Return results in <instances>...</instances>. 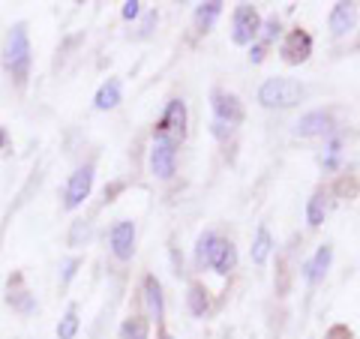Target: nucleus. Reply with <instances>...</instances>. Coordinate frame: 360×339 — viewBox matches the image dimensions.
<instances>
[{
    "mask_svg": "<svg viewBox=\"0 0 360 339\" xmlns=\"http://www.w3.org/2000/svg\"><path fill=\"white\" fill-rule=\"evenodd\" d=\"M264 42H274L276 37H279V18H270V21H264Z\"/></svg>",
    "mask_w": 360,
    "mask_h": 339,
    "instance_id": "a878e982",
    "label": "nucleus"
},
{
    "mask_svg": "<svg viewBox=\"0 0 360 339\" xmlns=\"http://www.w3.org/2000/svg\"><path fill=\"white\" fill-rule=\"evenodd\" d=\"M222 6L225 4H219V0H207V4L195 6V27H198V33H207L213 27V21L222 15Z\"/></svg>",
    "mask_w": 360,
    "mask_h": 339,
    "instance_id": "f3484780",
    "label": "nucleus"
},
{
    "mask_svg": "<svg viewBox=\"0 0 360 339\" xmlns=\"http://www.w3.org/2000/svg\"><path fill=\"white\" fill-rule=\"evenodd\" d=\"M160 339H174V336L168 333V331H160Z\"/></svg>",
    "mask_w": 360,
    "mask_h": 339,
    "instance_id": "c756f323",
    "label": "nucleus"
},
{
    "mask_svg": "<svg viewBox=\"0 0 360 339\" xmlns=\"http://www.w3.org/2000/svg\"><path fill=\"white\" fill-rule=\"evenodd\" d=\"M120 189H123V184H111V186H105V201H111V198H115Z\"/></svg>",
    "mask_w": 360,
    "mask_h": 339,
    "instance_id": "cd10ccee",
    "label": "nucleus"
},
{
    "mask_svg": "<svg viewBox=\"0 0 360 339\" xmlns=\"http://www.w3.org/2000/svg\"><path fill=\"white\" fill-rule=\"evenodd\" d=\"M262 30V15L252 4H240L231 15V39L234 45H252Z\"/></svg>",
    "mask_w": 360,
    "mask_h": 339,
    "instance_id": "423d86ee",
    "label": "nucleus"
},
{
    "mask_svg": "<svg viewBox=\"0 0 360 339\" xmlns=\"http://www.w3.org/2000/svg\"><path fill=\"white\" fill-rule=\"evenodd\" d=\"M6 307L13 312H18V315H33L37 312V298L25 288V276L21 274H13L9 282H6Z\"/></svg>",
    "mask_w": 360,
    "mask_h": 339,
    "instance_id": "9d476101",
    "label": "nucleus"
},
{
    "mask_svg": "<svg viewBox=\"0 0 360 339\" xmlns=\"http://www.w3.org/2000/svg\"><path fill=\"white\" fill-rule=\"evenodd\" d=\"M186 303H189V312L201 319V315L207 312V288L201 286V282H193L189 291H186Z\"/></svg>",
    "mask_w": 360,
    "mask_h": 339,
    "instance_id": "412c9836",
    "label": "nucleus"
},
{
    "mask_svg": "<svg viewBox=\"0 0 360 339\" xmlns=\"http://www.w3.org/2000/svg\"><path fill=\"white\" fill-rule=\"evenodd\" d=\"M328 339H333V336H328Z\"/></svg>",
    "mask_w": 360,
    "mask_h": 339,
    "instance_id": "7c9ffc66",
    "label": "nucleus"
},
{
    "mask_svg": "<svg viewBox=\"0 0 360 339\" xmlns=\"http://www.w3.org/2000/svg\"><path fill=\"white\" fill-rule=\"evenodd\" d=\"M270 250H274V237H270V231L262 225V229L255 231V241H252V262L255 264H264Z\"/></svg>",
    "mask_w": 360,
    "mask_h": 339,
    "instance_id": "aec40b11",
    "label": "nucleus"
},
{
    "mask_svg": "<svg viewBox=\"0 0 360 339\" xmlns=\"http://www.w3.org/2000/svg\"><path fill=\"white\" fill-rule=\"evenodd\" d=\"M330 258H333V250L324 243L321 250L307 262V267H303V276H307V282H312V286H315V282H321L324 274H328V267H330Z\"/></svg>",
    "mask_w": 360,
    "mask_h": 339,
    "instance_id": "dca6fc26",
    "label": "nucleus"
},
{
    "mask_svg": "<svg viewBox=\"0 0 360 339\" xmlns=\"http://www.w3.org/2000/svg\"><path fill=\"white\" fill-rule=\"evenodd\" d=\"M6 141H9V135H6V129H4V127H0V151L6 148Z\"/></svg>",
    "mask_w": 360,
    "mask_h": 339,
    "instance_id": "c85d7f7f",
    "label": "nucleus"
},
{
    "mask_svg": "<svg viewBox=\"0 0 360 339\" xmlns=\"http://www.w3.org/2000/svg\"><path fill=\"white\" fill-rule=\"evenodd\" d=\"M141 298H144V307H148V319H153L160 324L162 315H165V298H162V282L153 274H148L141 279Z\"/></svg>",
    "mask_w": 360,
    "mask_h": 339,
    "instance_id": "f8f14e48",
    "label": "nucleus"
},
{
    "mask_svg": "<svg viewBox=\"0 0 360 339\" xmlns=\"http://www.w3.org/2000/svg\"><path fill=\"white\" fill-rule=\"evenodd\" d=\"M90 219H75L70 225V234H66V246H72V250H78V246H84L90 241Z\"/></svg>",
    "mask_w": 360,
    "mask_h": 339,
    "instance_id": "4be33fe9",
    "label": "nucleus"
},
{
    "mask_svg": "<svg viewBox=\"0 0 360 339\" xmlns=\"http://www.w3.org/2000/svg\"><path fill=\"white\" fill-rule=\"evenodd\" d=\"M336 160H340V141H330V148H328V160H324V168H333Z\"/></svg>",
    "mask_w": 360,
    "mask_h": 339,
    "instance_id": "bb28decb",
    "label": "nucleus"
},
{
    "mask_svg": "<svg viewBox=\"0 0 360 339\" xmlns=\"http://www.w3.org/2000/svg\"><path fill=\"white\" fill-rule=\"evenodd\" d=\"M150 172L160 180H172L177 172V144L168 139H153L150 144Z\"/></svg>",
    "mask_w": 360,
    "mask_h": 339,
    "instance_id": "0eeeda50",
    "label": "nucleus"
},
{
    "mask_svg": "<svg viewBox=\"0 0 360 339\" xmlns=\"http://www.w3.org/2000/svg\"><path fill=\"white\" fill-rule=\"evenodd\" d=\"M78 267H82V258L72 255V258H66V262L60 264V288H70V282L75 279L78 274Z\"/></svg>",
    "mask_w": 360,
    "mask_h": 339,
    "instance_id": "b1692460",
    "label": "nucleus"
},
{
    "mask_svg": "<svg viewBox=\"0 0 360 339\" xmlns=\"http://www.w3.org/2000/svg\"><path fill=\"white\" fill-rule=\"evenodd\" d=\"M150 331H148V319L144 315H129L127 321L120 324V339H148Z\"/></svg>",
    "mask_w": 360,
    "mask_h": 339,
    "instance_id": "a211bd4d",
    "label": "nucleus"
},
{
    "mask_svg": "<svg viewBox=\"0 0 360 339\" xmlns=\"http://www.w3.org/2000/svg\"><path fill=\"white\" fill-rule=\"evenodd\" d=\"M357 25V6L354 4H336L330 9V33L336 39L345 37V33H352Z\"/></svg>",
    "mask_w": 360,
    "mask_h": 339,
    "instance_id": "4468645a",
    "label": "nucleus"
},
{
    "mask_svg": "<svg viewBox=\"0 0 360 339\" xmlns=\"http://www.w3.org/2000/svg\"><path fill=\"white\" fill-rule=\"evenodd\" d=\"M303 96H307V87L295 82V78H283V75L267 78V82L258 87V103L264 108H279V111L295 108Z\"/></svg>",
    "mask_w": 360,
    "mask_h": 339,
    "instance_id": "7ed1b4c3",
    "label": "nucleus"
},
{
    "mask_svg": "<svg viewBox=\"0 0 360 339\" xmlns=\"http://www.w3.org/2000/svg\"><path fill=\"white\" fill-rule=\"evenodd\" d=\"M141 0H127V4H123V9H120V15H123V21H135L141 15Z\"/></svg>",
    "mask_w": 360,
    "mask_h": 339,
    "instance_id": "393cba45",
    "label": "nucleus"
},
{
    "mask_svg": "<svg viewBox=\"0 0 360 339\" xmlns=\"http://www.w3.org/2000/svg\"><path fill=\"white\" fill-rule=\"evenodd\" d=\"M195 262H198V267H213L217 274L225 276L238 264V250H234L231 241L207 231V234H201L195 243Z\"/></svg>",
    "mask_w": 360,
    "mask_h": 339,
    "instance_id": "f03ea898",
    "label": "nucleus"
},
{
    "mask_svg": "<svg viewBox=\"0 0 360 339\" xmlns=\"http://www.w3.org/2000/svg\"><path fill=\"white\" fill-rule=\"evenodd\" d=\"M279 54H283V60L291 63V66H300V63H307L309 60V54H312V37L307 30H291L285 42L279 45Z\"/></svg>",
    "mask_w": 360,
    "mask_h": 339,
    "instance_id": "1a4fd4ad",
    "label": "nucleus"
},
{
    "mask_svg": "<svg viewBox=\"0 0 360 339\" xmlns=\"http://www.w3.org/2000/svg\"><path fill=\"white\" fill-rule=\"evenodd\" d=\"M78 327H82V319H78V307L70 303V309L63 312V319L58 321V339H75Z\"/></svg>",
    "mask_w": 360,
    "mask_h": 339,
    "instance_id": "6ab92c4d",
    "label": "nucleus"
},
{
    "mask_svg": "<svg viewBox=\"0 0 360 339\" xmlns=\"http://www.w3.org/2000/svg\"><path fill=\"white\" fill-rule=\"evenodd\" d=\"M328 132H333V117L328 111H309L297 123V135H303V139H315V135H328Z\"/></svg>",
    "mask_w": 360,
    "mask_h": 339,
    "instance_id": "ddd939ff",
    "label": "nucleus"
},
{
    "mask_svg": "<svg viewBox=\"0 0 360 339\" xmlns=\"http://www.w3.org/2000/svg\"><path fill=\"white\" fill-rule=\"evenodd\" d=\"M108 246H111V255L117 262H129L135 255V222L129 219H117L108 231Z\"/></svg>",
    "mask_w": 360,
    "mask_h": 339,
    "instance_id": "6e6552de",
    "label": "nucleus"
},
{
    "mask_svg": "<svg viewBox=\"0 0 360 339\" xmlns=\"http://www.w3.org/2000/svg\"><path fill=\"white\" fill-rule=\"evenodd\" d=\"M94 177H96V168L94 162H87V165H78L75 172L66 177V184H63V210H75V207H82L87 196H90V189H94Z\"/></svg>",
    "mask_w": 360,
    "mask_h": 339,
    "instance_id": "20e7f679",
    "label": "nucleus"
},
{
    "mask_svg": "<svg viewBox=\"0 0 360 339\" xmlns=\"http://www.w3.org/2000/svg\"><path fill=\"white\" fill-rule=\"evenodd\" d=\"M324 213H328V201H324V192H315L307 205V222L309 225H321L324 222Z\"/></svg>",
    "mask_w": 360,
    "mask_h": 339,
    "instance_id": "5701e85b",
    "label": "nucleus"
},
{
    "mask_svg": "<svg viewBox=\"0 0 360 339\" xmlns=\"http://www.w3.org/2000/svg\"><path fill=\"white\" fill-rule=\"evenodd\" d=\"M120 99H123L120 82H117V78H108V82L99 84V90L94 94V108L96 111H111V108L120 105Z\"/></svg>",
    "mask_w": 360,
    "mask_h": 339,
    "instance_id": "2eb2a0df",
    "label": "nucleus"
},
{
    "mask_svg": "<svg viewBox=\"0 0 360 339\" xmlns=\"http://www.w3.org/2000/svg\"><path fill=\"white\" fill-rule=\"evenodd\" d=\"M30 66H33V51H30L27 21H15L4 39V70L15 82V87H27Z\"/></svg>",
    "mask_w": 360,
    "mask_h": 339,
    "instance_id": "f257e3e1",
    "label": "nucleus"
},
{
    "mask_svg": "<svg viewBox=\"0 0 360 339\" xmlns=\"http://www.w3.org/2000/svg\"><path fill=\"white\" fill-rule=\"evenodd\" d=\"M153 139H168L174 144L186 139V103L184 99H172V103L165 105L160 123L153 127Z\"/></svg>",
    "mask_w": 360,
    "mask_h": 339,
    "instance_id": "39448f33",
    "label": "nucleus"
},
{
    "mask_svg": "<svg viewBox=\"0 0 360 339\" xmlns=\"http://www.w3.org/2000/svg\"><path fill=\"white\" fill-rule=\"evenodd\" d=\"M213 120H219L225 123V127H234V123H240L243 120V105H240V99L229 94V90H213Z\"/></svg>",
    "mask_w": 360,
    "mask_h": 339,
    "instance_id": "9b49d317",
    "label": "nucleus"
}]
</instances>
